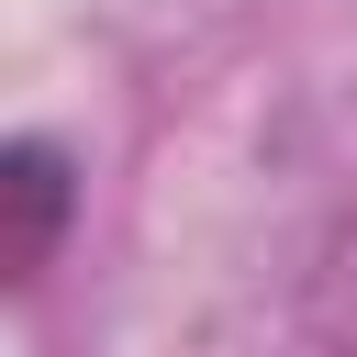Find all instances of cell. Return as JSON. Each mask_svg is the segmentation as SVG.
<instances>
[{"label": "cell", "instance_id": "6da1fadb", "mask_svg": "<svg viewBox=\"0 0 357 357\" xmlns=\"http://www.w3.org/2000/svg\"><path fill=\"white\" fill-rule=\"evenodd\" d=\"M0 212H11L0 268H11V290H33L56 268V245H67V223H78V156L56 134H11L0 145Z\"/></svg>", "mask_w": 357, "mask_h": 357}, {"label": "cell", "instance_id": "7a4b0ae2", "mask_svg": "<svg viewBox=\"0 0 357 357\" xmlns=\"http://www.w3.org/2000/svg\"><path fill=\"white\" fill-rule=\"evenodd\" d=\"M301 335L357 357V190L335 201V223L312 234V268H301Z\"/></svg>", "mask_w": 357, "mask_h": 357}]
</instances>
